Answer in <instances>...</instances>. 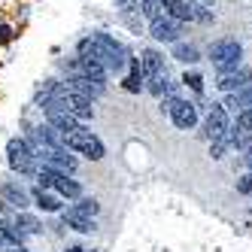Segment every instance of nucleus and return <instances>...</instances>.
<instances>
[{
	"label": "nucleus",
	"instance_id": "nucleus-1",
	"mask_svg": "<svg viewBox=\"0 0 252 252\" xmlns=\"http://www.w3.org/2000/svg\"><path fill=\"white\" fill-rule=\"evenodd\" d=\"M79 58H88V61H97L103 64L106 70H119L128 64V52H125L122 43H116L110 33H92V37H85L79 43Z\"/></svg>",
	"mask_w": 252,
	"mask_h": 252
},
{
	"label": "nucleus",
	"instance_id": "nucleus-2",
	"mask_svg": "<svg viewBox=\"0 0 252 252\" xmlns=\"http://www.w3.org/2000/svg\"><path fill=\"white\" fill-rule=\"evenodd\" d=\"M6 155H9V167L19 173H37V155H33V146L28 140L12 137L6 143Z\"/></svg>",
	"mask_w": 252,
	"mask_h": 252
},
{
	"label": "nucleus",
	"instance_id": "nucleus-3",
	"mask_svg": "<svg viewBox=\"0 0 252 252\" xmlns=\"http://www.w3.org/2000/svg\"><path fill=\"white\" fill-rule=\"evenodd\" d=\"M64 149L67 152H82L92 161H100L103 158V143L92 134V131H73V134H64Z\"/></svg>",
	"mask_w": 252,
	"mask_h": 252
},
{
	"label": "nucleus",
	"instance_id": "nucleus-4",
	"mask_svg": "<svg viewBox=\"0 0 252 252\" xmlns=\"http://www.w3.org/2000/svg\"><path fill=\"white\" fill-rule=\"evenodd\" d=\"M33 155L43 158V164L52 167V170H58V173H73L76 170V158L70 155L64 146H40V149H33Z\"/></svg>",
	"mask_w": 252,
	"mask_h": 252
},
{
	"label": "nucleus",
	"instance_id": "nucleus-5",
	"mask_svg": "<svg viewBox=\"0 0 252 252\" xmlns=\"http://www.w3.org/2000/svg\"><path fill=\"white\" fill-rule=\"evenodd\" d=\"M210 58H213V64L219 70H234L240 64V58H243V49H240L237 40H219V43H213Z\"/></svg>",
	"mask_w": 252,
	"mask_h": 252
},
{
	"label": "nucleus",
	"instance_id": "nucleus-6",
	"mask_svg": "<svg viewBox=\"0 0 252 252\" xmlns=\"http://www.w3.org/2000/svg\"><path fill=\"white\" fill-rule=\"evenodd\" d=\"M43 113H46L49 125H52V128H55L58 134H73V131H79V122L70 116L67 110H61V103H58V100L46 97V100H43Z\"/></svg>",
	"mask_w": 252,
	"mask_h": 252
},
{
	"label": "nucleus",
	"instance_id": "nucleus-7",
	"mask_svg": "<svg viewBox=\"0 0 252 252\" xmlns=\"http://www.w3.org/2000/svg\"><path fill=\"white\" fill-rule=\"evenodd\" d=\"M167 113H170L173 125H176V128H183V131L194 128V122H197V110H194L189 100H179V97H170L167 100Z\"/></svg>",
	"mask_w": 252,
	"mask_h": 252
},
{
	"label": "nucleus",
	"instance_id": "nucleus-8",
	"mask_svg": "<svg viewBox=\"0 0 252 252\" xmlns=\"http://www.w3.org/2000/svg\"><path fill=\"white\" fill-rule=\"evenodd\" d=\"M149 31H152V37L161 40V43H179V33H183L179 22L170 19V15H158V19H152Z\"/></svg>",
	"mask_w": 252,
	"mask_h": 252
},
{
	"label": "nucleus",
	"instance_id": "nucleus-9",
	"mask_svg": "<svg viewBox=\"0 0 252 252\" xmlns=\"http://www.w3.org/2000/svg\"><path fill=\"white\" fill-rule=\"evenodd\" d=\"M222 88V92H240V88H246V85H252V70L249 67H234V70H222V76H219V82H216Z\"/></svg>",
	"mask_w": 252,
	"mask_h": 252
},
{
	"label": "nucleus",
	"instance_id": "nucleus-10",
	"mask_svg": "<svg viewBox=\"0 0 252 252\" xmlns=\"http://www.w3.org/2000/svg\"><path fill=\"white\" fill-rule=\"evenodd\" d=\"M64 85L70 88V92L82 94L85 100H94V97H100V94H103V82H94V79H88V76H70Z\"/></svg>",
	"mask_w": 252,
	"mask_h": 252
},
{
	"label": "nucleus",
	"instance_id": "nucleus-11",
	"mask_svg": "<svg viewBox=\"0 0 252 252\" xmlns=\"http://www.w3.org/2000/svg\"><path fill=\"white\" fill-rule=\"evenodd\" d=\"M197 9H201V3H194V0H170L164 6V12L176 22H197Z\"/></svg>",
	"mask_w": 252,
	"mask_h": 252
},
{
	"label": "nucleus",
	"instance_id": "nucleus-12",
	"mask_svg": "<svg viewBox=\"0 0 252 252\" xmlns=\"http://www.w3.org/2000/svg\"><path fill=\"white\" fill-rule=\"evenodd\" d=\"M225 131H228V113L222 110V106H210V113H207V137L219 140Z\"/></svg>",
	"mask_w": 252,
	"mask_h": 252
},
{
	"label": "nucleus",
	"instance_id": "nucleus-13",
	"mask_svg": "<svg viewBox=\"0 0 252 252\" xmlns=\"http://www.w3.org/2000/svg\"><path fill=\"white\" fill-rule=\"evenodd\" d=\"M3 197H6V204H12L15 210H25L31 204V194L22 186H15V183H3Z\"/></svg>",
	"mask_w": 252,
	"mask_h": 252
},
{
	"label": "nucleus",
	"instance_id": "nucleus-14",
	"mask_svg": "<svg viewBox=\"0 0 252 252\" xmlns=\"http://www.w3.org/2000/svg\"><path fill=\"white\" fill-rule=\"evenodd\" d=\"M225 106H228L231 113H240V110H249V106H252V85L240 88V92H231V94H228V100H225Z\"/></svg>",
	"mask_w": 252,
	"mask_h": 252
},
{
	"label": "nucleus",
	"instance_id": "nucleus-15",
	"mask_svg": "<svg viewBox=\"0 0 252 252\" xmlns=\"http://www.w3.org/2000/svg\"><path fill=\"white\" fill-rule=\"evenodd\" d=\"M140 70H143V76H155L164 70V61H161V55L155 49H146L143 52V58H140Z\"/></svg>",
	"mask_w": 252,
	"mask_h": 252
},
{
	"label": "nucleus",
	"instance_id": "nucleus-16",
	"mask_svg": "<svg viewBox=\"0 0 252 252\" xmlns=\"http://www.w3.org/2000/svg\"><path fill=\"white\" fill-rule=\"evenodd\" d=\"M64 225L67 228H73V231H79V234H92L97 225H94V219H85V216H76V213H64Z\"/></svg>",
	"mask_w": 252,
	"mask_h": 252
},
{
	"label": "nucleus",
	"instance_id": "nucleus-17",
	"mask_svg": "<svg viewBox=\"0 0 252 252\" xmlns=\"http://www.w3.org/2000/svg\"><path fill=\"white\" fill-rule=\"evenodd\" d=\"M33 201H37V207L46 210V213H58V210H61L58 197H55V194H49L46 189H33Z\"/></svg>",
	"mask_w": 252,
	"mask_h": 252
},
{
	"label": "nucleus",
	"instance_id": "nucleus-18",
	"mask_svg": "<svg viewBox=\"0 0 252 252\" xmlns=\"http://www.w3.org/2000/svg\"><path fill=\"white\" fill-rule=\"evenodd\" d=\"M70 213H76V216H85V219H94V216L100 213V204L94 201V197H82L79 204L70 207Z\"/></svg>",
	"mask_w": 252,
	"mask_h": 252
},
{
	"label": "nucleus",
	"instance_id": "nucleus-19",
	"mask_svg": "<svg viewBox=\"0 0 252 252\" xmlns=\"http://www.w3.org/2000/svg\"><path fill=\"white\" fill-rule=\"evenodd\" d=\"M173 58L183 61V64H194L201 55H197V49L191 43H173Z\"/></svg>",
	"mask_w": 252,
	"mask_h": 252
},
{
	"label": "nucleus",
	"instance_id": "nucleus-20",
	"mask_svg": "<svg viewBox=\"0 0 252 252\" xmlns=\"http://www.w3.org/2000/svg\"><path fill=\"white\" fill-rule=\"evenodd\" d=\"M55 189H58V191H61L64 197H79V194H82V186L76 183V179H67L64 173L58 176V183H55Z\"/></svg>",
	"mask_w": 252,
	"mask_h": 252
},
{
	"label": "nucleus",
	"instance_id": "nucleus-21",
	"mask_svg": "<svg viewBox=\"0 0 252 252\" xmlns=\"http://www.w3.org/2000/svg\"><path fill=\"white\" fill-rule=\"evenodd\" d=\"M15 231H22V234H37L40 231V222L33 219V216H28V213H19L15 216V225H12Z\"/></svg>",
	"mask_w": 252,
	"mask_h": 252
},
{
	"label": "nucleus",
	"instance_id": "nucleus-22",
	"mask_svg": "<svg viewBox=\"0 0 252 252\" xmlns=\"http://www.w3.org/2000/svg\"><path fill=\"white\" fill-rule=\"evenodd\" d=\"M137 9L146 15V19H158V15H164V6H161V0H137Z\"/></svg>",
	"mask_w": 252,
	"mask_h": 252
},
{
	"label": "nucleus",
	"instance_id": "nucleus-23",
	"mask_svg": "<svg viewBox=\"0 0 252 252\" xmlns=\"http://www.w3.org/2000/svg\"><path fill=\"white\" fill-rule=\"evenodd\" d=\"M164 85H167V70H161V73L149 76V92L152 94H164Z\"/></svg>",
	"mask_w": 252,
	"mask_h": 252
},
{
	"label": "nucleus",
	"instance_id": "nucleus-24",
	"mask_svg": "<svg viewBox=\"0 0 252 252\" xmlns=\"http://www.w3.org/2000/svg\"><path fill=\"white\" fill-rule=\"evenodd\" d=\"M183 82L191 88V92H197V94L204 92V79H201V73H186V79H183Z\"/></svg>",
	"mask_w": 252,
	"mask_h": 252
},
{
	"label": "nucleus",
	"instance_id": "nucleus-25",
	"mask_svg": "<svg viewBox=\"0 0 252 252\" xmlns=\"http://www.w3.org/2000/svg\"><path fill=\"white\" fill-rule=\"evenodd\" d=\"M237 191H243V194H249V191H252V170L240 179V183H237Z\"/></svg>",
	"mask_w": 252,
	"mask_h": 252
},
{
	"label": "nucleus",
	"instance_id": "nucleus-26",
	"mask_svg": "<svg viewBox=\"0 0 252 252\" xmlns=\"http://www.w3.org/2000/svg\"><path fill=\"white\" fill-rule=\"evenodd\" d=\"M116 6H119L122 12H134V9H137V0H116Z\"/></svg>",
	"mask_w": 252,
	"mask_h": 252
},
{
	"label": "nucleus",
	"instance_id": "nucleus-27",
	"mask_svg": "<svg viewBox=\"0 0 252 252\" xmlns=\"http://www.w3.org/2000/svg\"><path fill=\"white\" fill-rule=\"evenodd\" d=\"M243 164L252 167V146H246V152H243Z\"/></svg>",
	"mask_w": 252,
	"mask_h": 252
},
{
	"label": "nucleus",
	"instance_id": "nucleus-28",
	"mask_svg": "<svg viewBox=\"0 0 252 252\" xmlns=\"http://www.w3.org/2000/svg\"><path fill=\"white\" fill-rule=\"evenodd\" d=\"M3 252H31V249H25V246H6Z\"/></svg>",
	"mask_w": 252,
	"mask_h": 252
},
{
	"label": "nucleus",
	"instance_id": "nucleus-29",
	"mask_svg": "<svg viewBox=\"0 0 252 252\" xmlns=\"http://www.w3.org/2000/svg\"><path fill=\"white\" fill-rule=\"evenodd\" d=\"M67 252H85V249H79V246H70V249H67Z\"/></svg>",
	"mask_w": 252,
	"mask_h": 252
},
{
	"label": "nucleus",
	"instance_id": "nucleus-30",
	"mask_svg": "<svg viewBox=\"0 0 252 252\" xmlns=\"http://www.w3.org/2000/svg\"><path fill=\"white\" fill-rule=\"evenodd\" d=\"M0 213H6V201H0Z\"/></svg>",
	"mask_w": 252,
	"mask_h": 252
},
{
	"label": "nucleus",
	"instance_id": "nucleus-31",
	"mask_svg": "<svg viewBox=\"0 0 252 252\" xmlns=\"http://www.w3.org/2000/svg\"><path fill=\"white\" fill-rule=\"evenodd\" d=\"M249 113H252V106H249Z\"/></svg>",
	"mask_w": 252,
	"mask_h": 252
},
{
	"label": "nucleus",
	"instance_id": "nucleus-32",
	"mask_svg": "<svg viewBox=\"0 0 252 252\" xmlns=\"http://www.w3.org/2000/svg\"><path fill=\"white\" fill-rule=\"evenodd\" d=\"M249 213H252V207H249Z\"/></svg>",
	"mask_w": 252,
	"mask_h": 252
}]
</instances>
